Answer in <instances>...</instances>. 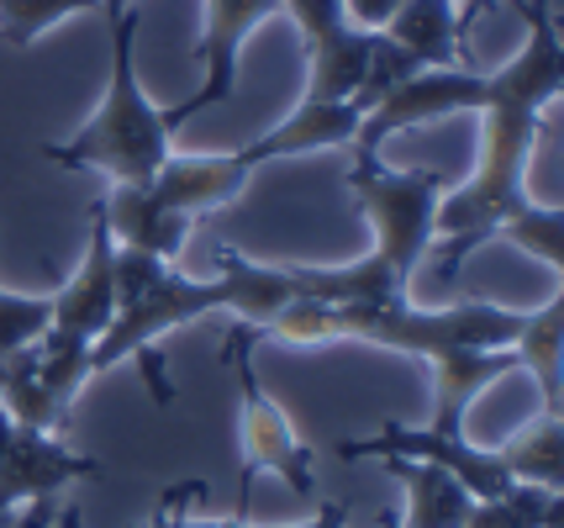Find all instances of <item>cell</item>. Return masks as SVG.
I'll list each match as a JSON object with an SVG mask.
<instances>
[{
  "label": "cell",
  "instance_id": "6da1fadb",
  "mask_svg": "<svg viewBox=\"0 0 564 528\" xmlns=\"http://www.w3.org/2000/svg\"><path fill=\"white\" fill-rule=\"evenodd\" d=\"M522 22H528V43L496 69L491 96L475 111L480 117V153L465 185L443 191L438 202V238H443V280L459 276V259L491 244L501 223L517 217L528 196V164L539 149V122L543 111L560 101L564 85V53H560V26L549 17V0H517Z\"/></svg>",
  "mask_w": 564,
  "mask_h": 528
},
{
  "label": "cell",
  "instance_id": "7a4b0ae2",
  "mask_svg": "<svg viewBox=\"0 0 564 528\" xmlns=\"http://www.w3.org/2000/svg\"><path fill=\"white\" fill-rule=\"evenodd\" d=\"M138 32H143L138 6L122 11L117 22H106V37H111L106 96L90 111V122L64 143H48L43 159L64 164V170L106 175L111 185H148L159 175V164L174 153V127L164 122V106L153 101L138 79Z\"/></svg>",
  "mask_w": 564,
  "mask_h": 528
},
{
  "label": "cell",
  "instance_id": "3957f363",
  "mask_svg": "<svg viewBox=\"0 0 564 528\" xmlns=\"http://www.w3.org/2000/svg\"><path fill=\"white\" fill-rule=\"evenodd\" d=\"M344 185L369 217V227H375L369 259L395 285L412 291L417 265L438 244V202L448 191V180L438 170H391L380 153H354V170H348Z\"/></svg>",
  "mask_w": 564,
  "mask_h": 528
},
{
  "label": "cell",
  "instance_id": "277c9868",
  "mask_svg": "<svg viewBox=\"0 0 564 528\" xmlns=\"http://www.w3.org/2000/svg\"><path fill=\"white\" fill-rule=\"evenodd\" d=\"M259 327L232 323L227 327V344H221V365L238 376V439H243V497H238V518H248L253 507V481L274 471V476L291 486L301 503H317V481H312V444L295 433L291 412L274 402V391H264L253 349H259Z\"/></svg>",
  "mask_w": 564,
  "mask_h": 528
},
{
  "label": "cell",
  "instance_id": "5b68a950",
  "mask_svg": "<svg viewBox=\"0 0 564 528\" xmlns=\"http://www.w3.org/2000/svg\"><path fill=\"white\" fill-rule=\"evenodd\" d=\"M221 306H227V291H221L217 276H185V270L170 265L148 291H138L132 302L117 306V317L90 344V376L117 370L122 359H143V354H153L159 338L200 323L206 312H221Z\"/></svg>",
  "mask_w": 564,
  "mask_h": 528
},
{
  "label": "cell",
  "instance_id": "8992f818",
  "mask_svg": "<svg viewBox=\"0 0 564 528\" xmlns=\"http://www.w3.org/2000/svg\"><path fill=\"white\" fill-rule=\"evenodd\" d=\"M344 460H427L465 486L475 503H501L517 481L507 465L496 460L491 444H480L475 433H433V428H406V423H380L369 439H344L338 444Z\"/></svg>",
  "mask_w": 564,
  "mask_h": 528
},
{
  "label": "cell",
  "instance_id": "52a82bcc",
  "mask_svg": "<svg viewBox=\"0 0 564 528\" xmlns=\"http://www.w3.org/2000/svg\"><path fill=\"white\" fill-rule=\"evenodd\" d=\"M491 96V79L475 75V69H417L406 85H395L380 106H369L359 132H354V153H380L386 138L395 132H412L427 122H448V117H465L480 111Z\"/></svg>",
  "mask_w": 564,
  "mask_h": 528
},
{
  "label": "cell",
  "instance_id": "ba28073f",
  "mask_svg": "<svg viewBox=\"0 0 564 528\" xmlns=\"http://www.w3.org/2000/svg\"><path fill=\"white\" fill-rule=\"evenodd\" d=\"M274 17H280V0H206V26H200V64H206V79H200L196 96L164 106V122H170L174 132L232 96V85H238V49H243L264 22H274Z\"/></svg>",
  "mask_w": 564,
  "mask_h": 528
},
{
  "label": "cell",
  "instance_id": "9c48e42d",
  "mask_svg": "<svg viewBox=\"0 0 564 528\" xmlns=\"http://www.w3.org/2000/svg\"><path fill=\"white\" fill-rule=\"evenodd\" d=\"M111 317H117V238H111V227L100 217V206H90L85 259H79L69 285L53 291V333L96 344Z\"/></svg>",
  "mask_w": 564,
  "mask_h": 528
},
{
  "label": "cell",
  "instance_id": "30bf717a",
  "mask_svg": "<svg viewBox=\"0 0 564 528\" xmlns=\"http://www.w3.org/2000/svg\"><path fill=\"white\" fill-rule=\"evenodd\" d=\"M248 180H253V164H248L238 149L227 153H170L164 164H159V175L148 180V191L159 196V202L180 212V217H206V212H217V206L238 202L248 191Z\"/></svg>",
  "mask_w": 564,
  "mask_h": 528
},
{
  "label": "cell",
  "instance_id": "8fae6325",
  "mask_svg": "<svg viewBox=\"0 0 564 528\" xmlns=\"http://www.w3.org/2000/svg\"><path fill=\"white\" fill-rule=\"evenodd\" d=\"M433 370V433H465L469 407L480 402L501 376L517 370L512 349H443L433 359H422Z\"/></svg>",
  "mask_w": 564,
  "mask_h": 528
},
{
  "label": "cell",
  "instance_id": "7c38bea8",
  "mask_svg": "<svg viewBox=\"0 0 564 528\" xmlns=\"http://www.w3.org/2000/svg\"><path fill=\"white\" fill-rule=\"evenodd\" d=\"M365 122V111L354 101H301L285 117V122H274L270 132H259L253 143H238L253 170H264L274 159H301V153H322V149H348L354 143V132Z\"/></svg>",
  "mask_w": 564,
  "mask_h": 528
},
{
  "label": "cell",
  "instance_id": "4fadbf2b",
  "mask_svg": "<svg viewBox=\"0 0 564 528\" xmlns=\"http://www.w3.org/2000/svg\"><path fill=\"white\" fill-rule=\"evenodd\" d=\"M96 206H100V217H106L111 238H117L122 249L159 254V259L174 265V259L185 254V244H191V217L170 212L148 185H111Z\"/></svg>",
  "mask_w": 564,
  "mask_h": 528
},
{
  "label": "cell",
  "instance_id": "5bb4252c",
  "mask_svg": "<svg viewBox=\"0 0 564 528\" xmlns=\"http://www.w3.org/2000/svg\"><path fill=\"white\" fill-rule=\"evenodd\" d=\"M212 259H217L212 276H217L221 291H227V306H221V312H232V323L264 333V327L301 297L285 265H259V259H248V254L232 249V244H217Z\"/></svg>",
  "mask_w": 564,
  "mask_h": 528
},
{
  "label": "cell",
  "instance_id": "9a60e30c",
  "mask_svg": "<svg viewBox=\"0 0 564 528\" xmlns=\"http://www.w3.org/2000/svg\"><path fill=\"white\" fill-rule=\"evenodd\" d=\"M386 37L401 43L422 69H469V32L459 26L454 0H401Z\"/></svg>",
  "mask_w": 564,
  "mask_h": 528
},
{
  "label": "cell",
  "instance_id": "2e32d148",
  "mask_svg": "<svg viewBox=\"0 0 564 528\" xmlns=\"http://www.w3.org/2000/svg\"><path fill=\"white\" fill-rule=\"evenodd\" d=\"M386 471L406 492V513L395 518L401 528H465L469 524L475 497L448 471L427 465V460H386Z\"/></svg>",
  "mask_w": 564,
  "mask_h": 528
},
{
  "label": "cell",
  "instance_id": "e0dca14e",
  "mask_svg": "<svg viewBox=\"0 0 564 528\" xmlns=\"http://www.w3.org/2000/svg\"><path fill=\"white\" fill-rule=\"evenodd\" d=\"M517 370L543 391V412L564 418L560 402V359H564V291H554L539 312H522V327L512 338Z\"/></svg>",
  "mask_w": 564,
  "mask_h": 528
},
{
  "label": "cell",
  "instance_id": "ac0fdd59",
  "mask_svg": "<svg viewBox=\"0 0 564 528\" xmlns=\"http://www.w3.org/2000/svg\"><path fill=\"white\" fill-rule=\"evenodd\" d=\"M369 69V32L338 26L306 43V96L301 101H354Z\"/></svg>",
  "mask_w": 564,
  "mask_h": 528
},
{
  "label": "cell",
  "instance_id": "d6986e66",
  "mask_svg": "<svg viewBox=\"0 0 564 528\" xmlns=\"http://www.w3.org/2000/svg\"><path fill=\"white\" fill-rule=\"evenodd\" d=\"M496 460L507 465V476L522 486H564V418L543 412V423H528L522 433H512L507 444H491Z\"/></svg>",
  "mask_w": 564,
  "mask_h": 528
},
{
  "label": "cell",
  "instance_id": "ffe728a7",
  "mask_svg": "<svg viewBox=\"0 0 564 528\" xmlns=\"http://www.w3.org/2000/svg\"><path fill=\"white\" fill-rule=\"evenodd\" d=\"M0 412H6L17 428H32V433H58V428H69V412L43 391V380L32 370V349L0 359Z\"/></svg>",
  "mask_w": 564,
  "mask_h": 528
},
{
  "label": "cell",
  "instance_id": "44dd1931",
  "mask_svg": "<svg viewBox=\"0 0 564 528\" xmlns=\"http://www.w3.org/2000/svg\"><path fill=\"white\" fill-rule=\"evenodd\" d=\"M32 370L64 412H74V397L85 391V380H96L90 376V344L69 338V333H53V327L32 344Z\"/></svg>",
  "mask_w": 564,
  "mask_h": 528
},
{
  "label": "cell",
  "instance_id": "7402d4cb",
  "mask_svg": "<svg viewBox=\"0 0 564 528\" xmlns=\"http://www.w3.org/2000/svg\"><path fill=\"white\" fill-rule=\"evenodd\" d=\"M200 492H206L200 481L174 486V492H164V507H159L148 524H132V528H259V524H248V518H196V513H191V497H200ZM280 528H348V507L322 503L317 518H306V524H280Z\"/></svg>",
  "mask_w": 564,
  "mask_h": 528
},
{
  "label": "cell",
  "instance_id": "603a6c76",
  "mask_svg": "<svg viewBox=\"0 0 564 528\" xmlns=\"http://www.w3.org/2000/svg\"><path fill=\"white\" fill-rule=\"evenodd\" d=\"M496 238H507V244H517L522 254H533L554 276L564 270V206L560 202H528L517 217L501 223Z\"/></svg>",
  "mask_w": 564,
  "mask_h": 528
},
{
  "label": "cell",
  "instance_id": "cb8c5ba5",
  "mask_svg": "<svg viewBox=\"0 0 564 528\" xmlns=\"http://www.w3.org/2000/svg\"><path fill=\"white\" fill-rule=\"evenodd\" d=\"M85 11H96V0H0V37L26 53L43 32H53L69 17H85Z\"/></svg>",
  "mask_w": 564,
  "mask_h": 528
},
{
  "label": "cell",
  "instance_id": "d4e9b609",
  "mask_svg": "<svg viewBox=\"0 0 564 528\" xmlns=\"http://www.w3.org/2000/svg\"><path fill=\"white\" fill-rule=\"evenodd\" d=\"M53 327V297H26L0 285V359L32 349Z\"/></svg>",
  "mask_w": 564,
  "mask_h": 528
},
{
  "label": "cell",
  "instance_id": "484cf974",
  "mask_svg": "<svg viewBox=\"0 0 564 528\" xmlns=\"http://www.w3.org/2000/svg\"><path fill=\"white\" fill-rule=\"evenodd\" d=\"M417 69H422V64L401 49V43H391L386 32H369V69H365V79H359V96H354V106H359V111L380 106L395 85H406Z\"/></svg>",
  "mask_w": 564,
  "mask_h": 528
},
{
  "label": "cell",
  "instance_id": "4316f807",
  "mask_svg": "<svg viewBox=\"0 0 564 528\" xmlns=\"http://www.w3.org/2000/svg\"><path fill=\"white\" fill-rule=\"evenodd\" d=\"M280 17H291L295 22L301 43H317V37H327V32L348 26L344 0H280Z\"/></svg>",
  "mask_w": 564,
  "mask_h": 528
},
{
  "label": "cell",
  "instance_id": "83f0119b",
  "mask_svg": "<svg viewBox=\"0 0 564 528\" xmlns=\"http://www.w3.org/2000/svg\"><path fill=\"white\" fill-rule=\"evenodd\" d=\"M395 11H401V0H344L348 26H359V32H386Z\"/></svg>",
  "mask_w": 564,
  "mask_h": 528
},
{
  "label": "cell",
  "instance_id": "f1b7e54d",
  "mask_svg": "<svg viewBox=\"0 0 564 528\" xmlns=\"http://www.w3.org/2000/svg\"><path fill=\"white\" fill-rule=\"evenodd\" d=\"M48 528H85V513H79V507H58V518H53V524Z\"/></svg>",
  "mask_w": 564,
  "mask_h": 528
},
{
  "label": "cell",
  "instance_id": "f546056e",
  "mask_svg": "<svg viewBox=\"0 0 564 528\" xmlns=\"http://www.w3.org/2000/svg\"><path fill=\"white\" fill-rule=\"evenodd\" d=\"M138 0H96V11H106V22H117L122 11H132Z\"/></svg>",
  "mask_w": 564,
  "mask_h": 528
},
{
  "label": "cell",
  "instance_id": "4dcf8cb0",
  "mask_svg": "<svg viewBox=\"0 0 564 528\" xmlns=\"http://www.w3.org/2000/svg\"><path fill=\"white\" fill-rule=\"evenodd\" d=\"M386 528H401V524H395V518H386Z\"/></svg>",
  "mask_w": 564,
  "mask_h": 528
},
{
  "label": "cell",
  "instance_id": "1f68e13d",
  "mask_svg": "<svg viewBox=\"0 0 564 528\" xmlns=\"http://www.w3.org/2000/svg\"><path fill=\"white\" fill-rule=\"evenodd\" d=\"M517 528H528V524H522V518H517Z\"/></svg>",
  "mask_w": 564,
  "mask_h": 528
}]
</instances>
